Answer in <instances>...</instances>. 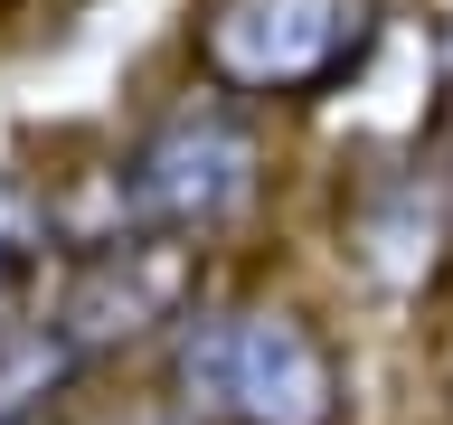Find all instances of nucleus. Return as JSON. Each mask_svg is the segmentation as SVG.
Wrapping results in <instances>:
<instances>
[{"label":"nucleus","mask_w":453,"mask_h":425,"mask_svg":"<svg viewBox=\"0 0 453 425\" xmlns=\"http://www.w3.org/2000/svg\"><path fill=\"white\" fill-rule=\"evenodd\" d=\"M180 425H340V359L293 312H198L170 350Z\"/></svg>","instance_id":"nucleus-1"},{"label":"nucleus","mask_w":453,"mask_h":425,"mask_svg":"<svg viewBox=\"0 0 453 425\" xmlns=\"http://www.w3.org/2000/svg\"><path fill=\"white\" fill-rule=\"evenodd\" d=\"M378 38V0H208L198 57L236 95H311Z\"/></svg>","instance_id":"nucleus-2"},{"label":"nucleus","mask_w":453,"mask_h":425,"mask_svg":"<svg viewBox=\"0 0 453 425\" xmlns=\"http://www.w3.org/2000/svg\"><path fill=\"white\" fill-rule=\"evenodd\" d=\"M246 189H255V133L218 104H189L170 123H151L133 142L123 180H113L123 218L151 227V236H208L218 218L246 208Z\"/></svg>","instance_id":"nucleus-3"},{"label":"nucleus","mask_w":453,"mask_h":425,"mask_svg":"<svg viewBox=\"0 0 453 425\" xmlns=\"http://www.w3.org/2000/svg\"><path fill=\"white\" fill-rule=\"evenodd\" d=\"M170 293H180V265H170V246L151 236V227H133V246H104V255H85V265H76L66 303L48 312V340L66 350V359H85V350H113V340H133L151 312H170Z\"/></svg>","instance_id":"nucleus-4"},{"label":"nucleus","mask_w":453,"mask_h":425,"mask_svg":"<svg viewBox=\"0 0 453 425\" xmlns=\"http://www.w3.org/2000/svg\"><path fill=\"white\" fill-rule=\"evenodd\" d=\"M0 425H19V406H0Z\"/></svg>","instance_id":"nucleus-5"}]
</instances>
